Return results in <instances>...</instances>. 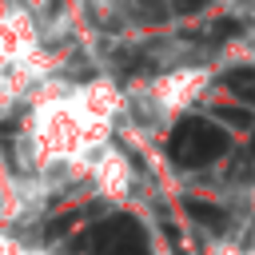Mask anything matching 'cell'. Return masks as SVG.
I'll return each instance as SVG.
<instances>
[{"label":"cell","mask_w":255,"mask_h":255,"mask_svg":"<svg viewBox=\"0 0 255 255\" xmlns=\"http://www.w3.org/2000/svg\"><path fill=\"white\" fill-rule=\"evenodd\" d=\"M227 147H231V135L207 120H179V128L171 131V143H167V151L179 167H203V163L219 159Z\"/></svg>","instance_id":"obj_1"},{"label":"cell","mask_w":255,"mask_h":255,"mask_svg":"<svg viewBox=\"0 0 255 255\" xmlns=\"http://www.w3.org/2000/svg\"><path fill=\"white\" fill-rule=\"evenodd\" d=\"M36 48V28L32 16L20 4H0V64L20 68Z\"/></svg>","instance_id":"obj_2"},{"label":"cell","mask_w":255,"mask_h":255,"mask_svg":"<svg viewBox=\"0 0 255 255\" xmlns=\"http://www.w3.org/2000/svg\"><path fill=\"white\" fill-rule=\"evenodd\" d=\"M223 88L231 96H239L243 104H255V68H231V72H223Z\"/></svg>","instance_id":"obj_3"},{"label":"cell","mask_w":255,"mask_h":255,"mask_svg":"<svg viewBox=\"0 0 255 255\" xmlns=\"http://www.w3.org/2000/svg\"><path fill=\"white\" fill-rule=\"evenodd\" d=\"M183 207H187V215H191V219H199V223H203V227H211V231H223V227H227V211H223V207H215V203L187 199Z\"/></svg>","instance_id":"obj_4"},{"label":"cell","mask_w":255,"mask_h":255,"mask_svg":"<svg viewBox=\"0 0 255 255\" xmlns=\"http://www.w3.org/2000/svg\"><path fill=\"white\" fill-rule=\"evenodd\" d=\"M215 112H219V120H223V124H231V128H239V131L255 124V116H251L247 108H239V104H223V108H215Z\"/></svg>","instance_id":"obj_5"},{"label":"cell","mask_w":255,"mask_h":255,"mask_svg":"<svg viewBox=\"0 0 255 255\" xmlns=\"http://www.w3.org/2000/svg\"><path fill=\"white\" fill-rule=\"evenodd\" d=\"M0 255H44V251H36V247H24V243H16L4 227H0Z\"/></svg>","instance_id":"obj_6"},{"label":"cell","mask_w":255,"mask_h":255,"mask_svg":"<svg viewBox=\"0 0 255 255\" xmlns=\"http://www.w3.org/2000/svg\"><path fill=\"white\" fill-rule=\"evenodd\" d=\"M203 8H207V0H175V12H183V16L203 12Z\"/></svg>","instance_id":"obj_7"},{"label":"cell","mask_w":255,"mask_h":255,"mask_svg":"<svg viewBox=\"0 0 255 255\" xmlns=\"http://www.w3.org/2000/svg\"><path fill=\"white\" fill-rule=\"evenodd\" d=\"M235 32H239L235 20H219V24H215V36H235Z\"/></svg>","instance_id":"obj_8"},{"label":"cell","mask_w":255,"mask_h":255,"mask_svg":"<svg viewBox=\"0 0 255 255\" xmlns=\"http://www.w3.org/2000/svg\"><path fill=\"white\" fill-rule=\"evenodd\" d=\"M28 4H40V0H28Z\"/></svg>","instance_id":"obj_9"}]
</instances>
